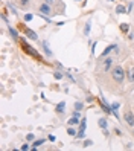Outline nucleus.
Listing matches in <instances>:
<instances>
[{
    "mask_svg": "<svg viewBox=\"0 0 134 151\" xmlns=\"http://www.w3.org/2000/svg\"><path fill=\"white\" fill-rule=\"evenodd\" d=\"M111 78H113L114 83L122 84L123 79H125V72H123V69H122L120 66H116V67L111 70Z\"/></svg>",
    "mask_w": 134,
    "mask_h": 151,
    "instance_id": "nucleus-1",
    "label": "nucleus"
},
{
    "mask_svg": "<svg viewBox=\"0 0 134 151\" xmlns=\"http://www.w3.org/2000/svg\"><path fill=\"white\" fill-rule=\"evenodd\" d=\"M123 119L127 121V124L128 125H134V114H133V111H130V110H127L125 111V114H123Z\"/></svg>",
    "mask_w": 134,
    "mask_h": 151,
    "instance_id": "nucleus-2",
    "label": "nucleus"
},
{
    "mask_svg": "<svg viewBox=\"0 0 134 151\" xmlns=\"http://www.w3.org/2000/svg\"><path fill=\"white\" fill-rule=\"evenodd\" d=\"M21 46H23V49H24L26 52H28V54H31V55H34V57H37V58L40 60V55L37 54V50H32V49H31V46H29V44H26L24 41H21Z\"/></svg>",
    "mask_w": 134,
    "mask_h": 151,
    "instance_id": "nucleus-3",
    "label": "nucleus"
},
{
    "mask_svg": "<svg viewBox=\"0 0 134 151\" xmlns=\"http://www.w3.org/2000/svg\"><path fill=\"white\" fill-rule=\"evenodd\" d=\"M111 64H113V60L108 57V58H105L104 60V64H102V67H101V70L102 72H108V69L111 67Z\"/></svg>",
    "mask_w": 134,
    "mask_h": 151,
    "instance_id": "nucleus-4",
    "label": "nucleus"
},
{
    "mask_svg": "<svg viewBox=\"0 0 134 151\" xmlns=\"http://www.w3.org/2000/svg\"><path fill=\"white\" fill-rule=\"evenodd\" d=\"M40 12H41V14H50V12H52L50 5L46 3V2H44L43 5H40Z\"/></svg>",
    "mask_w": 134,
    "mask_h": 151,
    "instance_id": "nucleus-5",
    "label": "nucleus"
},
{
    "mask_svg": "<svg viewBox=\"0 0 134 151\" xmlns=\"http://www.w3.org/2000/svg\"><path fill=\"white\" fill-rule=\"evenodd\" d=\"M24 32H26V35H28V37L31 38V40H37L38 38V35L35 34L32 29H28V28H24Z\"/></svg>",
    "mask_w": 134,
    "mask_h": 151,
    "instance_id": "nucleus-6",
    "label": "nucleus"
},
{
    "mask_svg": "<svg viewBox=\"0 0 134 151\" xmlns=\"http://www.w3.org/2000/svg\"><path fill=\"white\" fill-rule=\"evenodd\" d=\"M127 78H128V81H130V83H134V66H131V67L128 69Z\"/></svg>",
    "mask_w": 134,
    "mask_h": 151,
    "instance_id": "nucleus-7",
    "label": "nucleus"
},
{
    "mask_svg": "<svg viewBox=\"0 0 134 151\" xmlns=\"http://www.w3.org/2000/svg\"><path fill=\"white\" fill-rule=\"evenodd\" d=\"M116 12H118V14H127L128 11H127V8H125L123 5H118V6H116Z\"/></svg>",
    "mask_w": 134,
    "mask_h": 151,
    "instance_id": "nucleus-8",
    "label": "nucleus"
},
{
    "mask_svg": "<svg viewBox=\"0 0 134 151\" xmlns=\"http://www.w3.org/2000/svg\"><path fill=\"white\" fill-rule=\"evenodd\" d=\"M114 47H116L114 44H111V46H108V47H107V49H105V50L102 52V55H101V57H107V55H108V54H110V52H111V50H113Z\"/></svg>",
    "mask_w": 134,
    "mask_h": 151,
    "instance_id": "nucleus-9",
    "label": "nucleus"
},
{
    "mask_svg": "<svg viewBox=\"0 0 134 151\" xmlns=\"http://www.w3.org/2000/svg\"><path fill=\"white\" fill-rule=\"evenodd\" d=\"M64 107H66V102H59L57 105V111L58 113H62V111H64Z\"/></svg>",
    "mask_w": 134,
    "mask_h": 151,
    "instance_id": "nucleus-10",
    "label": "nucleus"
},
{
    "mask_svg": "<svg viewBox=\"0 0 134 151\" xmlns=\"http://www.w3.org/2000/svg\"><path fill=\"white\" fill-rule=\"evenodd\" d=\"M79 121H78V116H73V118H70L69 119V124H70V125H75V124H78Z\"/></svg>",
    "mask_w": 134,
    "mask_h": 151,
    "instance_id": "nucleus-11",
    "label": "nucleus"
},
{
    "mask_svg": "<svg viewBox=\"0 0 134 151\" xmlns=\"http://www.w3.org/2000/svg\"><path fill=\"white\" fill-rule=\"evenodd\" d=\"M90 26H92V23H90V22H87V23H85V31H84V34H85V35H88V32H90Z\"/></svg>",
    "mask_w": 134,
    "mask_h": 151,
    "instance_id": "nucleus-12",
    "label": "nucleus"
},
{
    "mask_svg": "<svg viewBox=\"0 0 134 151\" xmlns=\"http://www.w3.org/2000/svg\"><path fill=\"white\" fill-rule=\"evenodd\" d=\"M99 127L104 128V130L107 128V121H105V119H99Z\"/></svg>",
    "mask_w": 134,
    "mask_h": 151,
    "instance_id": "nucleus-13",
    "label": "nucleus"
},
{
    "mask_svg": "<svg viewBox=\"0 0 134 151\" xmlns=\"http://www.w3.org/2000/svg\"><path fill=\"white\" fill-rule=\"evenodd\" d=\"M84 136H85V130L81 128V130H79V133H78V137H79V139H82Z\"/></svg>",
    "mask_w": 134,
    "mask_h": 151,
    "instance_id": "nucleus-14",
    "label": "nucleus"
},
{
    "mask_svg": "<svg viewBox=\"0 0 134 151\" xmlns=\"http://www.w3.org/2000/svg\"><path fill=\"white\" fill-rule=\"evenodd\" d=\"M9 32H11V35H12V38H14V40H17V37H19V35H17V32H15V29H12V28H9Z\"/></svg>",
    "mask_w": 134,
    "mask_h": 151,
    "instance_id": "nucleus-15",
    "label": "nucleus"
},
{
    "mask_svg": "<svg viewBox=\"0 0 134 151\" xmlns=\"http://www.w3.org/2000/svg\"><path fill=\"white\" fill-rule=\"evenodd\" d=\"M120 29H122L123 32H128V24H127V23H122V24H120Z\"/></svg>",
    "mask_w": 134,
    "mask_h": 151,
    "instance_id": "nucleus-16",
    "label": "nucleus"
},
{
    "mask_svg": "<svg viewBox=\"0 0 134 151\" xmlns=\"http://www.w3.org/2000/svg\"><path fill=\"white\" fill-rule=\"evenodd\" d=\"M43 142H44V139H40V140H35V142H34V148H35V147H38V145H41Z\"/></svg>",
    "mask_w": 134,
    "mask_h": 151,
    "instance_id": "nucleus-17",
    "label": "nucleus"
},
{
    "mask_svg": "<svg viewBox=\"0 0 134 151\" xmlns=\"http://www.w3.org/2000/svg\"><path fill=\"white\" fill-rule=\"evenodd\" d=\"M75 109H76V110L79 111V110L82 109V104H81V102H76V104H75Z\"/></svg>",
    "mask_w": 134,
    "mask_h": 151,
    "instance_id": "nucleus-18",
    "label": "nucleus"
},
{
    "mask_svg": "<svg viewBox=\"0 0 134 151\" xmlns=\"http://www.w3.org/2000/svg\"><path fill=\"white\" fill-rule=\"evenodd\" d=\"M67 133H69L70 136H75V134H76V131H75L73 128H69V130H67Z\"/></svg>",
    "mask_w": 134,
    "mask_h": 151,
    "instance_id": "nucleus-19",
    "label": "nucleus"
},
{
    "mask_svg": "<svg viewBox=\"0 0 134 151\" xmlns=\"http://www.w3.org/2000/svg\"><path fill=\"white\" fill-rule=\"evenodd\" d=\"M29 2H32V0H20V5H23V6H26Z\"/></svg>",
    "mask_w": 134,
    "mask_h": 151,
    "instance_id": "nucleus-20",
    "label": "nucleus"
},
{
    "mask_svg": "<svg viewBox=\"0 0 134 151\" xmlns=\"http://www.w3.org/2000/svg\"><path fill=\"white\" fill-rule=\"evenodd\" d=\"M24 20H26V22H31V20H32V15H31V14H26V15H24Z\"/></svg>",
    "mask_w": 134,
    "mask_h": 151,
    "instance_id": "nucleus-21",
    "label": "nucleus"
},
{
    "mask_svg": "<svg viewBox=\"0 0 134 151\" xmlns=\"http://www.w3.org/2000/svg\"><path fill=\"white\" fill-rule=\"evenodd\" d=\"M85 127H87V122H85V119H82V121H81V128L85 130Z\"/></svg>",
    "mask_w": 134,
    "mask_h": 151,
    "instance_id": "nucleus-22",
    "label": "nucleus"
},
{
    "mask_svg": "<svg viewBox=\"0 0 134 151\" xmlns=\"http://www.w3.org/2000/svg\"><path fill=\"white\" fill-rule=\"evenodd\" d=\"M55 78H57V79H59V78H62V73H59V72H57V73H55Z\"/></svg>",
    "mask_w": 134,
    "mask_h": 151,
    "instance_id": "nucleus-23",
    "label": "nucleus"
},
{
    "mask_svg": "<svg viewBox=\"0 0 134 151\" xmlns=\"http://www.w3.org/2000/svg\"><path fill=\"white\" fill-rule=\"evenodd\" d=\"M90 145H92L90 140H85V142H84V147H90Z\"/></svg>",
    "mask_w": 134,
    "mask_h": 151,
    "instance_id": "nucleus-24",
    "label": "nucleus"
},
{
    "mask_svg": "<svg viewBox=\"0 0 134 151\" xmlns=\"http://www.w3.org/2000/svg\"><path fill=\"white\" fill-rule=\"evenodd\" d=\"M26 137H28V140H32V139H34V134H28Z\"/></svg>",
    "mask_w": 134,
    "mask_h": 151,
    "instance_id": "nucleus-25",
    "label": "nucleus"
},
{
    "mask_svg": "<svg viewBox=\"0 0 134 151\" xmlns=\"http://www.w3.org/2000/svg\"><path fill=\"white\" fill-rule=\"evenodd\" d=\"M44 2H46V3H49V5H52L53 2H55V0H44Z\"/></svg>",
    "mask_w": 134,
    "mask_h": 151,
    "instance_id": "nucleus-26",
    "label": "nucleus"
},
{
    "mask_svg": "<svg viewBox=\"0 0 134 151\" xmlns=\"http://www.w3.org/2000/svg\"><path fill=\"white\" fill-rule=\"evenodd\" d=\"M110 2H113V0H110Z\"/></svg>",
    "mask_w": 134,
    "mask_h": 151,
    "instance_id": "nucleus-27",
    "label": "nucleus"
},
{
    "mask_svg": "<svg viewBox=\"0 0 134 151\" xmlns=\"http://www.w3.org/2000/svg\"><path fill=\"white\" fill-rule=\"evenodd\" d=\"M76 2H79V0H76Z\"/></svg>",
    "mask_w": 134,
    "mask_h": 151,
    "instance_id": "nucleus-28",
    "label": "nucleus"
}]
</instances>
